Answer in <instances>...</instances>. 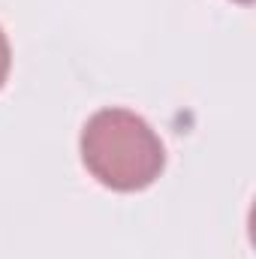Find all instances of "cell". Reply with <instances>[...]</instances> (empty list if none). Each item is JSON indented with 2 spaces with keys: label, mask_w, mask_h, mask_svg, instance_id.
Segmentation results:
<instances>
[{
  "label": "cell",
  "mask_w": 256,
  "mask_h": 259,
  "mask_svg": "<svg viewBox=\"0 0 256 259\" xmlns=\"http://www.w3.org/2000/svg\"><path fill=\"white\" fill-rule=\"evenodd\" d=\"M81 160L103 187L136 193L160 178L166 151L160 136L136 112L103 109L81 130Z\"/></svg>",
  "instance_id": "obj_1"
},
{
  "label": "cell",
  "mask_w": 256,
  "mask_h": 259,
  "mask_svg": "<svg viewBox=\"0 0 256 259\" xmlns=\"http://www.w3.org/2000/svg\"><path fill=\"white\" fill-rule=\"evenodd\" d=\"M9 64H12L9 39H6V33H3V27H0V88H3V81H6V75H9Z\"/></svg>",
  "instance_id": "obj_2"
},
{
  "label": "cell",
  "mask_w": 256,
  "mask_h": 259,
  "mask_svg": "<svg viewBox=\"0 0 256 259\" xmlns=\"http://www.w3.org/2000/svg\"><path fill=\"white\" fill-rule=\"evenodd\" d=\"M238 3H253V0H238Z\"/></svg>",
  "instance_id": "obj_3"
}]
</instances>
